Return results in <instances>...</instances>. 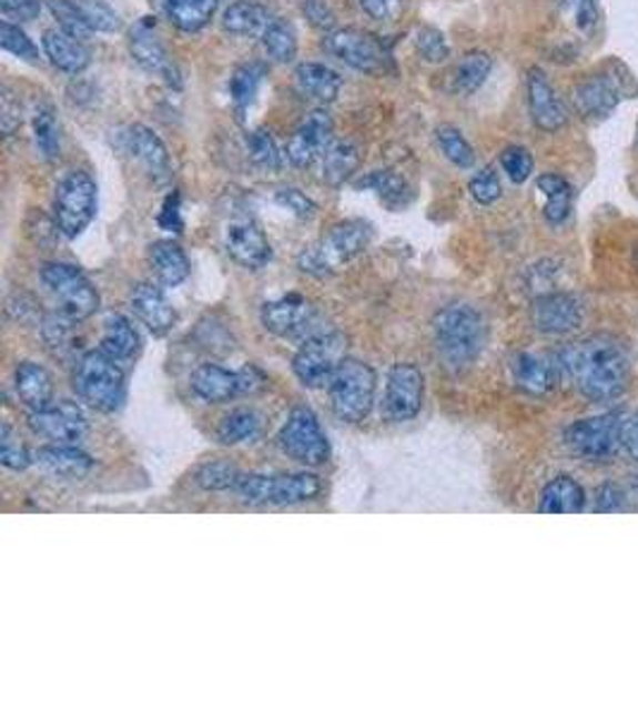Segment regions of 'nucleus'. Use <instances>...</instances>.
<instances>
[{
  "label": "nucleus",
  "mask_w": 638,
  "mask_h": 717,
  "mask_svg": "<svg viewBox=\"0 0 638 717\" xmlns=\"http://www.w3.org/2000/svg\"><path fill=\"white\" fill-rule=\"evenodd\" d=\"M569 381L594 402H608L627 390L631 358L627 347L608 335H594L565 347L557 356Z\"/></svg>",
  "instance_id": "nucleus-1"
},
{
  "label": "nucleus",
  "mask_w": 638,
  "mask_h": 717,
  "mask_svg": "<svg viewBox=\"0 0 638 717\" xmlns=\"http://www.w3.org/2000/svg\"><path fill=\"white\" fill-rule=\"evenodd\" d=\"M433 333L443 362L453 368H464L474 364L484 350L486 325L474 306L449 304L435 316Z\"/></svg>",
  "instance_id": "nucleus-2"
},
{
  "label": "nucleus",
  "mask_w": 638,
  "mask_h": 717,
  "mask_svg": "<svg viewBox=\"0 0 638 717\" xmlns=\"http://www.w3.org/2000/svg\"><path fill=\"white\" fill-rule=\"evenodd\" d=\"M373 230L366 221H345L331 228L321 242L302 249L297 259L300 269L314 277H325L337 271L340 263H347L359 256L371 244Z\"/></svg>",
  "instance_id": "nucleus-3"
},
{
  "label": "nucleus",
  "mask_w": 638,
  "mask_h": 717,
  "mask_svg": "<svg viewBox=\"0 0 638 717\" xmlns=\"http://www.w3.org/2000/svg\"><path fill=\"white\" fill-rule=\"evenodd\" d=\"M331 407L337 418L347 424H359L376 400V371L359 358H342L328 383Z\"/></svg>",
  "instance_id": "nucleus-4"
},
{
  "label": "nucleus",
  "mask_w": 638,
  "mask_h": 717,
  "mask_svg": "<svg viewBox=\"0 0 638 717\" xmlns=\"http://www.w3.org/2000/svg\"><path fill=\"white\" fill-rule=\"evenodd\" d=\"M74 390L89 407L115 412L124 400V373L115 358L93 350L84 354L74 368Z\"/></svg>",
  "instance_id": "nucleus-5"
},
{
  "label": "nucleus",
  "mask_w": 638,
  "mask_h": 717,
  "mask_svg": "<svg viewBox=\"0 0 638 717\" xmlns=\"http://www.w3.org/2000/svg\"><path fill=\"white\" fill-rule=\"evenodd\" d=\"M41 283L51 292L58 304V314L72 323L91 319L99 311V292L91 280L72 263H45L41 269Z\"/></svg>",
  "instance_id": "nucleus-6"
},
{
  "label": "nucleus",
  "mask_w": 638,
  "mask_h": 717,
  "mask_svg": "<svg viewBox=\"0 0 638 717\" xmlns=\"http://www.w3.org/2000/svg\"><path fill=\"white\" fill-rule=\"evenodd\" d=\"M321 478L316 474H285L261 476L242 474L237 486L232 488L246 505H300L308 503L321 493Z\"/></svg>",
  "instance_id": "nucleus-7"
},
{
  "label": "nucleus",
  "mask_w": 638,
  "mask_h": 717,
  "mask_svg": "<svg viewBox=\"0 0 638 717\" xmlns=\"http://www.w3.org/2000/svg\"><path fill=\"white\" fill-rule=\"evenodd\" d=\"M99 211V186L84 170H74L60 180L53 199L55 228L68 240L80 238Z\"/></svg>",
  "instance_id": "nucleus-8"
},
{
  "label": "nucleus",
  "mask_w": 638,
  "mask_h": 717,
  "mask_svg": "<svg viewBox=\"0 0 638 717\" xmlns=\"http://www.w3.org/2000/svg\"><path fill=\"white\" fill-rule=\"evenodd\" d=\"M625 65L610 62L608 68L588 74L577 87L571 89V105L584 120L600 122L610 118V113L621 103V99L629 93V72L621 77L619 70Z\"/></svg>",
  "instance_id": "nucleus-9"
},
{
  "label": "nucleus",
  "mask_w": 638,
  "mask_h": 717,
  "mask_svg": "<svg viewBox=\"0 0 638 717\" xmlns=\"http://www.w3.org/2000/svg\"><path fill=\"white\" fill-rule=\"evenodd\" d=\"M323 49L364 74H385L387 65H391V53H387L383 41L371 31L356 27L331 31L323 41Z\"/></svg>",
  "instance_id": "nucleus-10"
},
{
  "label": "nucleus",
  "mask_w": 638,
  "mask_h": 717,
  "mask_svg": "<svg viewBox=\"0 0 638 717\" xmlns=\"http://www.w3.org/2000/svg\"><path fill=\"white\" fill-rule=\"evenodd\" d=\"M277 445L294 462L306 466H321L331 457L328 438H325L316 414L306 407H297L290 414L287 424L277 433Z\"/></svg>",
  "instance_id": "nucleus-11"
},
{
  "label": "nucleus",
  "mask_w": 638,
  "mask_h": 717,
  "mask_svg": "<svg viewBox=\"0 0 638 717\" xmlns=\"http://www.w3.org/2000/svg\"><path fill=\"white\" fill-rule=\"evenodd\" d=\"M621 418L617 414H600L574 421L567 428L565 441L574 455L590 462L610 460L621 445Z\"/></svg>",
  "instance_id": "nucleus-12"
},
{
  "label": "nucleus",
  "mask_w": 638,
  "mask_h": 717,
  "mask_svg": "<svg viewBox=\"0 0 638 717\" xmlns=\"http://www.w3.org/2000/svg\"><path fill=\"white\" fill-rule=\"evenodd\" d=\"M342 350H345V340L337 333H318L306 337L300 352L294 354V376L306 387H325L331 383L342 358H345Z\"/></svg>",
  "instance_id": "nucleus-13"
},
{
  "label": "nucleus",
  "mask_w": 638,
  "mask_h": 717,
  "mask_svg": "<svg viewBox=\"0 0 638 717\" xmlns=\"http://www.w3.org/2000/svg\"><path fill=\"white\" fill-rule=\"evenodd\" d=\"M192 390L194 395L211 404L227 402L237 395L254 393L261 387L263 376L254 366H244L240 371H230L217 364H201L192 373Z\"/></svg>",
  "instance_id": "nucleus-14"
},
{
  "label": "nucleus",
  "mask_w": 638,
  "mask_h": 717,
  "mask_svg": "<svg viewBox=\"0 0 638 717\" xmlns=\"http://www.w3.org/2000/svg\"><path fill=\"white\" fill-rule=\"evenodd\" d=\"M424 404V373L414 364H395L387 373L383 414L387 421H412Z\"/></svg>",
  "instance_id": "nucleus-15"
},
{
  "label": "nucleus",
  "mask_w": 638,
  "mask_h": 717,
  "mask_svg": "<svg viewBox=\"0 0 638 717\" xmlns=\"http://www.w3.org/2000/svg\"><path fill=\"white\" fill-rule=\"evenodd\" d=\"M223 242L232 261L244 269L259 271L271 261V242L252 215L230 218L223 230Z\"/></svg>",
  "instance_id": "nucleus-16"
},
{
  "label": "nucleus",
  "mask_w": 638,
  "mask_h": 717,
  "mask_svg": "<svg viewBox=\"0 0 638 717\" xmlns=\"http://www.w3.org/2000/svg\"><path fill=\"white\" fill-rule=\"evenodd\" d=\"M333 132L335 122L328 111H311L306 120L300 124L297 132L290 137L285 147L287 161L294 168H308L314 165L318 159H323L325 151L333 144Z\"/></svg>",
  "instance_id": "nucleus-17"
},
{
  "label": "nucleus",
  "mask_w": 638,
  "mask_h": 717,
  "mask_svg": "<svg viewBox=\"0 0 638 717\" xmlns=\"http://www.w3.org/2000/svg\"><path fill=\"white\" fill-rule=\"evenodd\" d=\"M29 428L41 438L58 445H74L84 438L87 416L72 402L49 404L45 410L29 414Z\"/></svg>",
  "instance_id": "nucleus-18"
},
{
  "label": "nucleus",
  "mask_w": 638,
  "mask_h": 717,
  "mask_svg": "<svg viewBox=\"0 0 638 717\" xmlns=\"http://www.w3.org/2000/svg\"><path fill=\"white\" fill-rule=\"evenodd\" d=\"M130 51L132 58L142 65L149 74L161 77V80L170 87L180 89L182 87V74L175 65V60L170 58L161 39L155 37V31L149 22H139L130 31Z\"/></svg>",
  "instance_id": "nucleus-19"
},
{
  "label": "nucleus",
  "mask_w": 638,
  "mask_h": 717,
  "mask_svg": "<svg viewBox=\"0 0 638 717\" xmlns=\"http://www.w3.org/2000/svg\"><path fill=\"white\" fill-rule=\"evenodd\" d=\"M534 325L546 335H565L577 331L584 321L581 302L567 292L540 294L531 309Z\"/></svg>",
  "instance_id": "nucleus-20"
},
{
  "label": "nucleus",
  "mask_w": 638,
  "mask_h": 717,
  "mask_svg": "<svg viewBox=\"0 0 638 717\" xmlns=\"http://www.w3.org/2000/svg\"><path fill=\"white\" fill-rule=\"evenodd\" d=\"M120 137L122 151L142 163L155 182H165L170 178V153L163 144V139L151 128H146V124H130Z\"/></svg>",
  "instance_id": "nucleus-21"
},
{
  "label": "nucleus",
  "mask_w": 638,
  "mask_h": 717,
  "mask_svg": "<svg viewBox=\"0 0 638 717\" xmlns=\"http://www.w3.org/2000/svg\"><path fill=\"white\" fill-rule=\"evenodd\" d=\"M528 111H531V120L536 128L543 132L563 130L569 120L563 99L557 97V91L548 82L546 72L538 68L528 72Z\"/></svg>",
  "instance_id": "nucleus-22"
},
{
  "label": "nucleus",
  "mask_w": 638,
  "mask_h": 717,
  "mask_svg": "<svg viewBox=\"0 0 638 717\" xmlns=\"http://www.w3.org/2000/svg\"><path fill=\"white\" fill-rule=\"evenodd\" d=\"M311 321H314V306L302 294H285V297L263 304L261 309L263 329L280 337L304 333Z\"/></svg>",
  "instance_id": "nucleus-23"
},
{
  "label": "nucleus",
  "mask_w": 638,
  "mask_h": 717,
  "mask_svg": "<svg viewBox=\"0 0 638 717\" xmlns=\"http://www.w3.org/2000/svg\"><path fill=\"white\" fill-rule=\"evenodd\" d=\"M130 306L134 311V316L142 321L146 329L153 335H165L173 331V325L178 321L175 309L170 306L165 300V294L161 287H155L151 283H139L130 297Z\"/></svg>",
  "instance_id": "nucleus-24"
},
{
  "label": "nucleus",
  "mask_w": 638,
  "mask_h": 717,
  "mask_svg": "<svg viewBox=\"0 0 638 717\" xmlns=\"http://www.w3.org/2000/svg\"><path fill=\"white\" fill-rule=\"evenodd\" d=\"M43 51L58 70L68 74L84 72L91 62L89 46L60 27L43 31Z\"/></svg>",
  "instance_id": "nucleus-25"
},
{
  "label": "nucleus",
  "mask_w": 638,
  "mask_h": 717,
  "mask_svg": "<svg viewBox=\"0 0 638 717\" xmlns=\"http://www.w3.org/2000/svg\"><path fill=\"white\" fill-rule=\"evenodd\" d=\"M273 22L271 8L256 0H237L223 12V29L232 37H263Z\"/></svg>",
  "instance_id": "nucleus-26"
},
{
  "label": "nucleus",
  "mask_w": 638,
  "mask_h": 717,
  "mask_svg": "<svg viewBox=\"0 0 638 717\" xmlns=\"http://www.w3.org/2000/svg\"><path fill=\"white\" fill-rule=\"evenodd\" d=\"M294 80H297V87L306 99H314L318 103H333L340 97L342 87H345L342 74L323 65V62H302L294 70Z\"/></svg>",
  "instance_id": "nucleus-27"
},
{
  "label": "nucleus",
  "mask_w": 638,
  "mask_h": 717,
  "mask_svg": "<svg viewBox=\"0 0 638 717\" xmlns=\"http://www.w3.org/2000/svg\"><path fill=\"white\" fill-rule=\"evenodd\" d=\"M559 364L548 362L546 356L538 354H519L512 362V376L515 383L528 395H546L557 383Z\"/></svg>",
  "instance_id": "nucleus-28"
},
{
  "label": "nucleus",
  "mask_w": 638,
  "mask_h": 717,
  "mask_svg": "<svg viewBox=\"0 0 638 717\" xmlns=\"http://www.w3.org/2000/svg\"><path fill=\"white\" fill-rule=\"evenodd\" d=\"M14 390L24 407L31 412L45 410L53 402V378L51 373L34 362H22L14 371Z\"/></svg>",
  "instance_id": "nucleus-29"
},
{
  "label": "nucleus",
  "mask_w": 638,
  "mask_h": 717,
  "mask_svg": "<svg viewBox=\"0 0 638 717\" xmlns=\"http://www.w3.org/2000/svg\"><path fill=\"white\" fill-rule=\"evenodd\" d=\"M149 266L163 287H178L190 277V259L175 242H155L149 246Z\"/></svg>",
  "instance_id": "nucleus-30"
},
{
  "label": "nucleus",
  "mask_w": 638,
  "mask_h": 717,
  "mask_svg": "<svg viewBox=\"0 0 638 717\" xmlns=\"http://www.w3.org/2000/svg\"><path fill=\"white\" fill-rule=\"evenodd\" d=\"M37 462L43 466L45 472H51L62 478H82L91 472V457L87 452L74 445H45L37 452Z\"/></svg>",
  "instance_id": "nucleus-31"
},
{
  "label": "nucleus",
  "mask_w": 638,
  "mask_h": 717,
  "mask_svg": "<svg viewBox=\"0 0 638 717\" xmlns=\"http://www.w3.org/2000/svg\"><path fill=\"white\" fill-rule=\"evenodd\" d=\"M586 505V493L571 476L553 478L540 493L538 512L543 514H579Z\"/></svg>",
  "instance_id": "nucleus-32"
},
{
  "label": "nucleus",
  "mask_w": 638,
  "mask_h": 717,
  "mask_svg": "<svg viewBox=\"0 0 638 717\" xmlns=\"http://www.w3.org/2000/svg\"><path fill=\"white\" fill-rule=\"evenodd\" d=\"M101 352H105L111 358H115L118 364L132 362L139 352V333L134 331V325L120 316L111 314L103 323V335H101Z\"/></svg>",
  "instance_id": "nucleus-33"
},
{
  "label": "nucleus",
  "mask_w": 638,
  "mask_h": 717,
  "mask_svg": "<svg viewBox=\"0 0 638 717\" xmlns=\"http://www.w3.org/2000/svg\"><path fill=\"white\" fill-rule=\"evenodd\" d=\"M221 0H161L168 20L182 31L204 29L217 10Z\"/></svg>",
  "instance_id": "nucleus-34"
},
{
  "label": "nucleus",
  "mask_w": 638,
  "mask_h": 717,
  "mask_svg": "<svg viewBox=\"0 0 638 717\" xmlns=\"http://www.w3.org/2000/svg\"><path fill=\"white\" fill-rule=\"evenodd\" d=\"M359 165V147L352 139H337L323 155V182L331 186L345 184Z\"/></svg>",
  "instance_id": "nucleus-35"
},
{
  "label": "nucleus",
  "mask_w": 638,
  "mask_h": 717,
  "mask_svg": "<svg viewBox=\"0 0 638 717\" xmlns=\"http://www.w3.org/2000/svg\"><path fill=\"white\" fill-rule=\"evenodd\" d=\"M538 190L546 196V221L550 225H563L569 213H571V201H574V190L571 184L563 178V175H555V173H546L538 178Z\"/></svg>",
  "instance_id": "nucleus-36"
},
{
  "label": "nucleus",
  "mask_w": 638,
  "mask_h": 717,
  "mask_svg": "<svg viewBox=\"0 0 638 717\" xmlns=\"http://www.w3.org/2000/svg\"><path fill=\"white\" fill-rule=\"evenodd\" d=\"M493 70V58L484 51H472L466 53L453 72V91L459 93V97H472L484 82L488 80V74Z\"/></svg>",
  "instance_id": "nucleus-37"
},
{
  "label": "nucleus",
  "mask_w": 638,
  "mask_h": 717,
  "mask_svg": "<svg viewBox=\"0 0 638 717\" xmlns=\"http://www.w3.org/2000/svg\"><path fill=\"white\" fill-rule=\"evenodd\" d=\"M356 186L373 190L381 196L383 204L391 209H404L412 201V190L407 180L397 175L395 170H373V173H368Z\"/></svg>",
  "instance_id": "nucleus-38"
},
{
  "label": "nucleus",
  "mask_w": 638,
  "mask_h": 717,
  "mask_svg": "<svg viewBox=\"0 0 638 717\" xmlns=\"http://www.w3.org/2000/svg\"><path fill=\"white\" fill-rule=\"evenodd\" d=\"M261 431V418L252 410H235L230 412L221 426H217V441L225 445H240L256 438Z\"/></svg>",
  "instance_id": "nucleus-39"
},
{
  "label": "nucleus",
  "mask_w": 638,
  "mask_h": 717,
  "mask_svg": "<svg viewBox=\"0 0 638 717\" xmlns=\"http://www.w3.org/2000/svg\"><path fill=\"white\" fill-rule=\"evenodd\" d=\"M261 82H263V68L259 62H249V65H240L235 72H232L230 97L237 108V113H244L246 108L254 103Z\"/></svg>",
  "instance_id": "nucleus-40"
},
{
  "label": "nucleus",
  "mask_w": 638,
  "mask_h": 717,
  "mask_svg": "<svg viewBox=\"0 0 638 717\" xmlns=\"http://www.w3.org/2000/svg\"><path fill=\"white\" fill-rule=\"evenodd\" d=\"M261 43H263V51H266V55L275 62H292L294 58H297L300 43H297V34H294V27L290 22L275 20L266 29V34L261 37Z\"/></svg>",
  "instance_id": "nucleus-41"
},
{
  "label": "nucleus",
  "mask_w": 638,
  "mask_h": 717,
  "mask_svg": "<svg viewBox=\"0 0 638 717\" xmlns=\"http://www.w3.org/2000/svg\"><path fill=\"white\" fill-rule=\"evenodd\" d=\"M31 128H34V142L41 153L43 161H55L60 159V128L53 111L49 105H39L34 120H31Z\"/></svg>",
  "instance_id": "nucleus-42"
},
{
  "label": "nucleus",
  "mask_w": 638,
  "mask_h": 717,
  "mask_svg": "<svg viewBox=\"0 0 638 717\" xmlns=\"http://www.w3.org/2000/svg\"><path fill=\"white\" fill-rule=\"evenodd\" d=\"M249 161H252L263 173H277L283 168V153L277 151L275 139L269 130H254L246 137Z\"/></svg>",
  "instance_id": "nucleus-43"
},
{
  "label": "nucleus",
  "mask_w": 638,
  "mask_h": 717,
  "mask_svg": "<svg viewBox=\"0 0 638 717\" xmlns=\"http://www.w3.org/2000/svg\"><path fill=\"white\" fill-rule=\"evenodd\" d=\"M435 137H438V144H440V151L445 153V159L453 165L466 170L476 163V153L472 144L466 142V137L457 128H453V124H440V128L435 130Z\"/></svg>",
  "instance_id": "nucleus-44"
},
{
  "label": "nucleus",
  "mask_w": 638,
  "mask_h": 717,
  "mask_svg": "<svg viewBox=\"0 0 638 717\" xmlns=\"http://www.w3.org/2000/svg\"><path fill=\"white\" fill-rule=\"evenodd\" d=\"M45 6H49V10L53 12L58 27L65 29L74 39L87 41L93 34V29L89 27L80 3H74V0H45Z\"/></svg>",
  "instance_id": "nucleus-45"
},
{
  "label": "nucleus",
  "mask_w": 638,
  "mask_h": 717,
  "mask_svg": "<svg viewBox=\"0 0 638 717\" xmlns=\"http://www.w3.org/2000/svg\"><path fill=\"white\" fill-rule=\"evenodd\" d=\"M242 472L230 462H211L196 472V483L204 491H227L235 488Z\"/></svg>",
  "instance_id": "nucleus-46"
},
{
  "label": "nucleus",
  "mask_w": 638,
  "mask_h": 717,
  "mask_svg": "<svg viewBox=\"0 0 638 717\" xmlns=\"http://www.w3.org/2000/svg\"><path fill=\"white\" fill-rule=\"evenodd\" d=\"M414 43H416V51L422 53V58L426 62H433V65H438V62H445L449 58V43L440 29L435 27L416 29Z\"/></svg>",
  "instance_id": "nucleus-47"
},
{
  "label": "nucleus",
  "mask_w": 638,
  "mask_h": 717,
  "mask_svg": "<svg viewBox=\"0 0 638 717\" xmlns=\"http://www.w3.org/2000/svg\"><path fill=\"white\" fill-rule=\"evenodd\" d=\"M0 43H3V49L8 53L18 55L22 60H29V62H37L39 60L37 43L31 41L18 24H12L8 20L0 22Z\"/></svg>",
  "instance_id": "nucleus-48"
},
{
  "label": "nucleus",
  "mask_w": 638,
  "mask_h": 717,
  "mask_svg": "<svg viewBox=\"0 0 638 717\" xmlns=\"http://www.w3.org/2000/svg\"><path fill=\"white\" fill-rule=\"evenodd\" d=\"M500 165L515 184H524L534 175V155L524 147H507L500 153Z\"/></svg>",
  "instance_id": "nucleus-49"
},
{
  "label": "nucleus",
  "mask_w": 638,
  "mask_h": 717,
  "mask_svg": "<svg viewBox=\"0 0 638 717\" xmlns=\"http://www.w3.org/2000/svg\"><path fill=\"white\" fill-rule=\"evenodd\" d=\"M80 8L93 31H118L122 27L118 12L105 0H80Z\"/></svg>",
  "instance_id": "nucleus-50"
},
{
  "label": "nucleus",
  "mask_w": 638,
  "mask_h": 717,
  "mask_svg": "<svg viewBox=\"0 0 638 717\" xmlns=\"http://www.w3.org/2000/svg\"><path fill=\"white\" fill-rule=\"evenodd\" d=\"M469 192H472L474 201H478V204H484V206L495 204V201L503 196V184H500V178H497V173H495V168L488 165L484 170H478V173L469 182Z\"/></svg>",
  "instance_id": "nucleus-51"
},
{
  "label": "nucleus",
  "mask_w": 638,
  "mask_h": 717,
  "mask_svg": "<svg viewBox=\"0 0 638 717\" xmlns=\"http://www.w3.org/2000/svg\"><path fill=\"white\" fill-rule=\"evenodd\" d=\"M0 462L14 472H22L31 464L29 450L18 438H12L10 426H3V433H0Z\"/></svg>",
  "instance_id": "nucleus-52"
},
{
  "label": "nucleus",
  "mask_w": 638,
  "mask_h": 717,
  "mask_svg": "<svg viewBox=\"0 0 638 717\" xmlns=\"http://www.w3.org/2000/svg\"><path fill=\"white\" fill-rule=\"evenodd\" d=\"M275 201L283 209H287L290 213L302 218V221H311V218H314L316 211H318L314 201H311L304 192L294 190V186H285V190L275 192Z\"/></svg>",
  "instance_id": "nucleus-53"
},
{
  "label": "nucleus",
  "mask_w": 638,
  "mask_h": 717,
  "mask_svg": "<svg viewBox=\"0 0 638 717\" xmlns=\"http://www.w3.org/2000/svg\"><path fill=\"white\" fill-rule=\"evenodd\" d=\"M565 10L571 14V22L579 31H590L598 24L596 0H565Z\"/></svg>",
  "instance_id": "nucleus-54"
},
{
  "label": "nucleus",
  "mask_w": 638,
  "mask_h": 717,
  "mask_svg": "<svg viewBox=\"0 0 638 717\" xmlns=\"http://www.w3.org/2000/svg\"><path fill=\"white\" fill-rule=\"evenodd\" d=\"M20 122H22L20 101L14 99V93L8 87H3V97H0V130H3L6 137H10L20 128Z\"/></svg>",
  "instance_id": "nucleus-55"
},
{
  "label": "nucleus",
  "mask_w": 638,
  "mask_h": 717,
  "mask_svg": "<svg viewBox=\"0 0 638 717\" xmlns=\"http://www.w3.org/2000/svg\"><path fill=\"white\" fill-rule=\"evenodd\" d=\"M359 6L371 20L395 22L404 10V0H359Z\"/></svg>",
  "instance_id": "nucleus-56"
},
{
  "label": "nucleus",
  "mask_w": 638,
  "mask_h": 717,
  "mask_svg": "<svg viewBox=\"0 0 638 717\" xmlns=\"http://www.w3.org/2000/svg\"><path fill=\"white\" fill-rule=\"evenodd\" d=\"M304 14L311 24L325 31V34H331L337 24V14L333 12V8L328 3H323V0H306Z\"/></svg>",
  "instance_id": "nucleus-57"
},
{
  "label": "nucleus",
  "mask_w": 638,
  "mask_h": 717,
  "mask_svg": "<svg viewBox=\"0 0 638 717\" xmlns=\"http://www.w3.org/2000/svg\"><path fill=\"white\" fill-rule=\"evenodd\" d=\"M0 10H3L8 20L29 22L39 18L41 0H0Z\"/></svg>",
  "instance_id": "nucleus-58"
},
{
  "label": "nucleus",
  "mask_w": 638,
  "mask_h": 717,
  "mask_svg": "<svg viewBox=\"0 0 638 717\" xmlns=\"http://www.w3.org/2000/svg\"><path fill=\"white\" fill-rule=\"evenodd\" d=\"M625 493H621V488L612 486V483H608V486H602L598 491V501H596V512H619V509H625Z\"/></svg>",
  "instance_id": "nucleus-59"
},
{
  "label": "nucleus",
  "mask_w": 638,
  "mask_h": 717,
  "mask_svg": "<svg viewBox=\"0 0 638 717\" xmlns=\"http://www.w3.org/2000/svg\"><path fill=\"white\" fill-rule=\"evenodd\" d=\"M159 225L168 232H182V218H180V196L173 194L165 199L163 211L159 215Z\"/></svg>",
  "instance_id": "nucleus-60"
},
{
  "label": "nucleus",
  "mask_w": 638,
  "mask_h": 717,
  "mask_svg": "<svg viewBox=\"0 0 638 717\" xmlns=\"http://www.w3.org/2000/svg\"><path fill=\"white\" fill-rule=\"evenodd\" d=\"M621 447L627 450L634 462H638V412L621 426Z\"/></svg>",
  "instance_id": "nucleus-61"
},
{
  "label": "nucleus",
  "mask_w": 638,
  "mask_h": 717,
  "mask_svg": "<svg viewBox=\"0 0 638 717\" xmlns=\"http://www.w3.org/2000/svg\"><path fill=\"white\" fill-rule=\"evenodd\" d=\"M634 493H636V497H638V476L634 478Z\"/></svg>",
  "instance_id": "nucleus-62"
},
{
  "label": "nucleus",
  "mask_w": 638,
  "mask_h": 717,
  "mask_svg": "<svg viewBox=\"0 0 638 717\" xmlns=\"http://www.w3.org/2000/svg\"><path fill=\"white\" fill-rule=\"evenodd\" d=\"M636 269H638V249H636Z\"/></svg>",
  "instance_id": "nucleus-63"
}]
</instances>
